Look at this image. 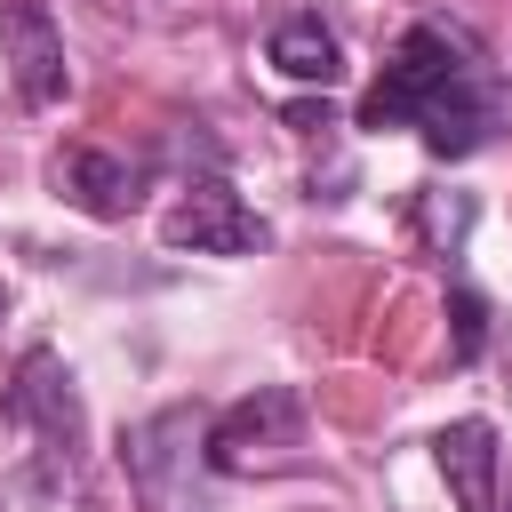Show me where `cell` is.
<instances>
[{
	"label": "cell",
	"instance_id": "52a82bcc",
	"mask_svg": "<svg viewBox=\"0 0 512 512\" xmlns=\"http://www.w3.org/2000/svg\"><path fill=\"white\" fill-rule=\"evenodd\" d=\"M48 184H56V200H72V208L96 216V224H120V216L136 208V168L112 160V152H96V144H64V152L48 160Z\"/></svg>",
	"mask_w": 512,
	"mask_h": 512
},
{
	"label": "cell",
	"instance_id": "7c38bea8",
	"mask_svg": "<svg viewBox=\"0 0 512 512\" xmlns=\"http://www.w3.org/2000/svg\"><path fill=\"white\" fill-rule=\"evenodd\" d=\"M504 472H512V456H504ZM496 512H512V496H504V504H496Z\"/></svg>",
	"mask_w": 512,
	"mask_h": 512
},
{
	"label": "cell",
	"instance_id": "6da1fadb",
	"mask_svg": "<svg viewBox=\"0 0 512 512\" xmlns=\"http://www.w3.org/2000/svg\"><path fill=\"white\" fill-rule=\"evenodd\" d=\"M360 128H416L432 160H464L512 128V88L464 24L424 16L392 40L376 88L360 96Z\"/></svg>",
	"mask_w": 512,
	"mask_h": 512
},
{
	"label": "cell",
	"instance_id": "5b68a950",
	"mask_svg": "<svg viewBox=\"0 0 512 512\" xmlns=\"http://www.w3.org/2000/svg\"><path fill=\"white\" fill-rule=\"evenodd\" d=\"M8 424H32L40 448L72 472V448H80V400H72V376L56 352H24L16 384H8Z\"/></svg>",
	"mask_w": 512,
	"mask_h": 512
},
{
	"label": "cell",
	"instance_id": "9c48e42d",
	"mask_svg": "<svg viewBox=\"0 0 512 512\" xmlns=\"http://www.w3.org/2000/svg\"><path fill=\"white\" fill-rule=\"evenodd\" d=\"M472 192H416V208H408V232L424 240V256H456L464 248V232H472Z\"/></svg>",
	"mask_w": 512,
	"mask_h": 512
},
{
	"label": "cell",
	"instance_id": "4fadbf2b",
	"mask_svg": "<svg viewBox=\"0 0 512 512\" xmlns=\"http://www.w3.org/2000/svg\"><path fill=\"white\" fill-rule=\"evenodd\" d=\"M0 312H8V288H0Z\"/></svg>",
	"mask_w": 512,
	"mask_h": 512
},
{
	"label": "cell",
	"instance_id": "7a4b0ae2",
	"mask_svg": "<svg viewBox=\"0 0 512 512\" xmlns=\"http://www.w3.org/2000/svg\"><path fill=\"white\" fill-rule=\"evenodd\" d=\"M304 448V392H288V384H256L248 400H232L216 424H208V472H224V480H240V472H272V464H288Z\"/></svg>",
	"mask_w": 512,
	"mask_h": 512
},
{
	"label": "cell",
	"instance_id": "277c9868",
	"mask_svg": "<svg viewBox=\"0 0 512 512\" xmlns=\"http://www.w3.org/2000/svg\"><path fill=\"white\" fill-rule=\"evenodd\" d=\"M0 64H8V80H16V96L32 112L64 104V88H72L64 32H56V16L40 0H0Z\"/></svg>",
	"mask_w": 512,
	"mask_h": 512
},
{
	"label": "cell",
	"instance_id": "30bf717a",
	"mask_svg": "<svg viewBox=\"0 0 512 512\" xmlns=\"http://www.w3.org/2000/svg\"><path fill=\"white\" fill-rule=\"evenodd\" d=\"M448 320H456V360H480V336H488V304L472 288L448 296Z\"/></svg>",
	"mask_w": 512,
	"mask_h": 512
},
{
	"label": "cell",
	"instance_id": "8992f818",
	"mask_svg": "<svg viewBox=\"0 0 512 512\" xmlns=\"http://www.w3.org/2000/svg\"><path fill=\"white\" fill-rule=\"evenodd\" d=\"M432 456H440V480H448L456 512H496V480H504V440H496V424H488V416H456V424H440Z\"/></svg>",
	"mask_w": 512,
	"mask_h": 512
},
{
	"label": "cell",
	"instance_id": "3957f363",
	"mask_svg": "<svg viewBox=\"0 0 512 512\" xmlns=\"http://www.w3.org/2000/svg\"><path fill=\"white\" fill-rule=\"evenodd\" d=\"M160 240L192 248V256H256L272 232H264V216L224 176H184L176 200H168V216H160Z\"/></svg>",
	"mask_w": 512,
	"mask_h": 512
},
{
	"label": "cell",
	"instance_id": "8fae6325",
	"mask_svg": "<svg viewBox=\"0 0 512 512\" xmlns=\"http://www.w3.org/2000/svg\"><path fill=\"white\" fill-rule=\"evenodd\" d=\"M288 128H304V136H320V128H328V104H288Z\"/></svg>",
	"mask_w": 512,
	"mask_h": 512
},
{
	"label": "cell",
	"instance_id": "ba28073f",
	"mask_svg": "<svg viewBox=\"0 0 512 512\" xmlns=\"http://www.w3.org/2000/svg\"><path fill=\"white\" fill-rule=\"evenodd\" d=\"M264 64L296 88H336L344 80V40L320 24V16H280L272 40H264Z\"/></svg>",
	"mask_w": 512,
	"mask_h": 512
}]
</instances>
